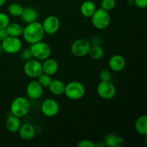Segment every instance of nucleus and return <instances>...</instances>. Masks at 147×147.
Instances as JSON below:
<instances>
[{"label": "nucleus", "instance_id": "nucleus-1", "mask_svg": "<svg viewBox=\"0 0 147 147\" xmlns=\"http://www.w3.org/2000/svg\"><path fill=\"white\" fill-rule=\"evenodd\" d=\"M44 30H43L42 23L37 21L29 23L23 28L22 37L24 41L28 44H34L42 40L45 37Z\"/></svg>", "mask_w": 147, "mask_h": 147}, {"label": "nucleus", "instance_id": "nucleus-2", "mask_svg": "<svg viewBox=\"0 0 147 147\" xmlns=\"http://www.w3.org/2000/svg\"><path fill=\"white\" fill-rule=\"evenodd\" d=\"M31 109L28 99L23 96H18L11 101L10 105V113L18 118L27 116Z\"/></svg>", "mask_w": 147, "mask_h": 147}, {"label": "nucleus", "instance_id": "nucleus-3", "mask_svg": "<svg viewBox=\"0 0 147 147\" xmlns=\"http://www.w3.org/2000/svg\"><path fill=\"white\" fill-rule=\"evenodd\" d=\"M64 94L70 100H80L86 94V87L80 81H70L65 85Z\"/></svg>", "mask_w": 147, "mask_h": 147}, {"label": "nucleus", "instance_id": "nucleus-4", "mask_svg": "<svg viewBox=\"0 0 147 147\" xmlns=\"http://www.w3.org/2000/svg\"><path fill=\"white\" fill-rule=\"evenodd\" d=\"M93 27L100 30H106L111 24V16L109 11L101 8L97 9L90 17Z\"/></svg>", "mask_w": 147, "mask_h": 147}, {"label": "nucleus", "instance_id": "nucleus-5", "mask_svg": "<svg viewBox=\"0 0 147 147\" xmlns=\"http://www.w3.org/2000/svg\"><path fill=\"white\" fill-rule=\"evenodd\" d=\"M30 50L32 54L33 58L40 61H43L48 58L51 55V48L50 45L42 40L32 44Z\"/></svg>", "mask_w": 147, "mask_h": 147}, {"label": "nucleus", "instance_id": "nucleus-6", "mask_svg": "<svg viewBox=\"0 0 147 147\" xmlns=\"http://www.w3.org/2000/svg\"><path fill=\"white\" fill-rule=\"evenodd\" d=\"M2 51L7 54H17L21 51L22 48V42L20 37L8 36L3 41L1 42Z\"/></svg>", "mask_w": 147, "mask_h": 147}, {"label": "nucleus", "instance_id": "nucleus-7", "mask_svg": "<svg viewBox=\"0 0 147 147\" xmlns=\"http://www.w3.org/2000/svg\"><path fill=\"white\" fill-rule=\"evenodd\" d=\"M91 47V44L86 39L80 38L75 40L71 45L70 51L72 54L77 57H83L88 55Z\"/></svg>", "mask_w": 147, "mask_h": 147}, {"label": "nucleus", "instance_id": "nucleus-8", "mask_svg": "<svg viewBox=\"0 0 147 147\" xmlns=\"http://www.w3.org/2000/svg\"><path fill=\"white\" fill-rule=\"evenodd\" d=\"M23 71L24 74L31 78H37L42 72V63L40 60L32 58L24 63L23 66Z\"/></svg>", "mask_w": 147, "mask_h": 147}, {"label": "nucleus", "instance_id": "nucleus-9", "mask_svg": "<svg viewBox=\"0 0 147 147\" xmlns=\"http://www.w3.org/2000/svg\"><path fill=\"white\" fill-rule=\"evenodd\" d=\"M97 93L104 100H111L116 96V88L111 81H100L97 86Z\"/></svg>", "mask_w": 147, "mask_h": 147}, {"label": "nucleus", "instance_id": "nucleus-10", "mask_svg": "<svg viewBox=\"0 0 147 147\" xmlns=\"http://www.w3.org/2000/svg\"><path fill=\"white\" fill-rule=\"evenodd\" d=\"M43 30L45 34L52 35L58 32L60 27V21L55 15H49L45 18L42 23Z\"/></svg>", "mask_w": 147, "mask_h": 147}, {"label": "nucleus", "instance_id": "nucleus-11", "mask_svg": "<svg viewBox=\"0 0 147 147\" xmlns=\"http://www.w3.org/2000/svg\"><path fill=\"white\" fill-rule=\"evenodd\" d=\"M41 112L46 117L52 118L55 116L60 110V106L56 100L53 98L45 99L40 106Z\"/></svg>", "mask_w": 147, "mask_h": 147}, {"label": "nucleus", "instance_id": "nucleus-12", "mask_svg": "<svg viewBox=\"0 0 147 147\" xmlns=\"http://www.w3.org/2000/svg\"><path fill=\"white\" fill-rule=\"evenodd\" d=\"M44 88L40 84L37 80H32L27 84L26 88V93L27 96L33 100L40 98L43 94Z\"/></svg>", "mask_w": 147, "mask_h": 147}, {"label": "nucleus", "instance_id": "nucleus-13", "mask_svg": "<svg viewBox=\"0 0 147 147\" xmlns=\"http://www.w3.org/2000/svg\"><path fill=\"white\" fill-rule=\"evenodd\" d=\"M126 59L121 55H113L109 60V68L111 71L116 72V73L122 71L126 67Z\"/></svg>", "mask_w": 147, "mask_h": 147}, {"label": "nucleus", "instance_id": "nucleus-14", "mask_svg": "<svg viewBox=\"0 0 147 147\" xmlns=\"http://www.w3.org/2000/svg\"><path fill=\"white\" fill-rule=\"evenodd\" d=\"M42 67L43 73L52 76L56 74L58 71L59 64L55 59L48 57L43 60V63H42Z\"/></svg>", "mask_w": 147, "mask_h": 147}, {"label": "nucleus", "instance_id": "nucleus-15", "mask_svg": "<svg viewBox=\"0 0 147 147\" xmlns=\"http://www.w3.org/2000/svg\"><path fill=\"white\" fill-rule=\"evenodd\" d=\"M18 133L23 140L30 141L35 136L36 130L34 126L30 123H23L20 126Z\"/></svg>", "mask_w": 147, "mask_h": 147}, {"label": "nucleus", "instance_id": "nucleus-16", "mask_svg": "<svg viewBox=\"0 0 147 147\" xmlns=\"http://www.w3.org/2000/svg\"><path fill=\"white\" fill-rule=\"evenodd\" d=\"M20 17L24 23L29 24L37 21L39 18V13L32 7H26L24 8Z\"/></svg>", "mask_w": 147, "mask_h": 147}, {"label": "nucleus", "instance_id": "nucleus-17", "mask_svg": "<svg viewBox=\"0 0 147 147\" xmlns=\"http://www.w3.org/2000/svg\"><path fill=\"white\" fill-rule=\"evenodd\" d=\"M21 125L22 123L20 118L17 117L11 113H9L7 116V119H6V128L11 133H17L18 132Z\"/></svg>", "mask_w": 147, "mask_h": 147}, {"label": "nucleus", "instance_id": "nucleus-18", "mask_svg": "<svg viewBox=\"0 0 147 147\" xmlns=\"http://www.w3.org/2000/svg\"><path fill=\"white\" fill-rule=\"evenodd\" d=\"M96 9H97L96 4L91 0H86L83 1L80 5V9L81 14L86 18H90Z\"/></svg>", "mask_w": 147, "mask_h": 147}, {"label": "nucleus", "instance_id": "nucleus-19", "mask_svg": "<svg viewBox=\"0 0 147 147\" xmlns=\"http://www.w3.org/2000/svg\"><path fill=\"white\" fill-rule=\"evenodd\" d=\"M49 90L55 96H61L64 94L65 84L63 81L59 79H54L48 87Z\"/></svg>", "mask_w": 147, "mask_h": 147}, {"label": "nucleus", "instance_id": "nucleus-20", "mask_svg": "<svg viewBox=\"0 0 147 147\" xmlns=\"http://www.w3.org/2000/svg\"><path fill=\"white\" fill-rule=\"evenodd\" d=\"M135 130L139 134L146 136L147 135V116L142 115L135 121Z\"/></svg>", "mask_w": 147, "mask_h": 147}, {"label": "nucleus", "instance_id": "nucleus-21", "mask_svg": "<svg viewBox=\"0 0 147 147\" xmlns=\"http://www.w3.org/2000/svg\"><path fill=\"white\" fill-rule=\"evenodd\" d=\"M23 28L24 27L19 23L10 22L8 26L6 27V30H7L9 36L20 37L22 35Z\"/></svg>", "mask_w": 147, "mask_h": 147}, {"label": "nucleus", "instance_id": "nucleus-22", "mask_svg": "<svg viewBox=\"0 0 147 147\" xmlns=\"http://www.w3.org/2000/svg\"><path fill=\"white\" fill-rule=\"evenodd\" d=\"M88 55L91 57L93 60H99L104 56V50L98 45H95L91 46L89 51Z\"/></svg>", "mask_w": 147, "mask_h": 147}, {"label": "nucleus", "instance_id": "nucleus-23", "mask_svg": "<svg viewBox=\"0 0 147 147\" xmlns=\"http://www.w3.org/2000/svg\"><path fill=\"white\" fill-rule=\"evenodd\" d=\"M24 7L18 3H11L8 7V12L12 17H20L22 13Z\"/></svg>", "mask_w": 147, "mask_h": 147}, {"label": "nucleus", "instance_id": "nucleus-24", "mask_svg": "<svg viewBox=\"0 0 147 147\" xmlns=\"http://www.w3.org/2000/svg\"><path fill=\"white\" fill-rule=\"evenodd\" d=\"M118 136L114 134H109L105 137L104 143L105 146L108 147H118L120 146L118 142Z\"/></svg>", "mask_w": 147, "mask_h": 147}, {"label": "nucleus", "instance_id": "nucleus-25", "mask_svg": "<svg viewBox=\"0 0 147 147\" xmlns=\"http://www.w3.org/2000/svg\"><path fill=\"white\" fill-rule=\"evenodd\" d=\"M52 80V76H49V75L46 74V73H42L41 75L38 76L37 78V81L40 83V84L42 86L43 88H48L49 86L51 83Z\"/></svg>", "mask_w": 147, "mask_h": 147}, {"label": "nucleus", "instance_id": "nucleus-26", "mask_svg": "<svg viewBox=\"0 0 147 147\" xmlns=\"http://www.w3.org/2000/svg\"><path fill=\"white\" fill-rule=\"evenodd\" d=\"M116 5V0H102L100 2V8L109 11V12L114 9Z\"/></svg>", "mask_w": 147, "mask_h": 147}, {"label": "nucleus", "instance_id": "nucleus-27", "mask_svg": "<svg viewBox=\"0 0 147 147\" xmlns=\"http://www.w3.org/2000/svg\"><path fill=\"white\" fill-rule=\"evenodd\" d=\"M9 23V16L6 13L0 12V28H6Z\"/></svg>", "mask_w": 147, "mask_h": 147}, {"label": "nucleus", "instance_id": "nucleus-28", "mask_svg": "<svg viewBox=\"0 0 147 147\" xmlns=\"http://www.w3.org/2000/svg\"><path fill=\"white\" fill-rule=\"evenodd\" d=\"M99 78L100 81H111L112 74L110 70L104 69L99 73Z\"/></svg>", "mask_w": 147, "mask_h": 147}, {"label": "nucleus", "instance_id": "nucleus-29", "mask_svg": "<svg viewBox=\"0 0 147 147\" xmlns=\"http://www.w3.org/2000/svg\"><path fill=\"white\" fill-rule=\"evenodd\" d=\"M20 58L24 62L30 60L33 58L32 54L31 51H30V48L29 49H24L22 51H20Z\"/></svg>", "mask_w": 147, "mask_h": 147}, {"label": "nucleus", "instance_id": "nucleus-30", "mask_svg": "<svg viewBox=\"0 0 147 147\" xmlns=\"http://www.w3.org/2000/svg\"><path fill=\"white\" fill-rule=\"evenodd\" d=\"M78 147H96V144L90 139H83L78 143Z\"/></svg>", "mask_w": 147, "mask_h": 147}, {"label": "nucleus", "instance_id": "nucleus-31", "mask_svg": "<svg viewBox=\"0 0 147 147\" xmlns=\"http://www.w3.org/2000/svg\"><path fill=\"white\" fill-rule=\"evenodd\" d=\"M134 4L138 8L145 9L147 7V0H134Z\"/></svg>", "mask_w": 147, "mask_h": 147}, {"label": "nucleus", "instance_id": "nucleus-32", "mask_svg": "<svg viewBox=\"0 0 147 147\" xmlns=\"http://www.w3.org/2000/svg\"><path fill=\"white\" fill-rule=\"evenodd\" d=\"M8 36V33L6 28H0V42L3 41Z\"/></svg>", "mask_w": 147, "mask_h": 147}, {"label": "nucleus", "instance_id": "nucleus-33", "mask_svg": "<svg viewBox=\"0 0 147 147\" xmlns=\"http://www.w3.org/2000/svg\"><path fill=\"white\" fill-rule=\"evenodd\" d=\"M6 2H7V0H0V7L4 5Z\"/></svg>", "mask_w": 147, "mask_h": 147}, {"label": "nucleus", "instance_id": "nucleus-34", "mask_svg": "<svg viewBox=\"0 0 147 147\" xmlns=\"http://www.w3.org/2000/svg\"><path fill=\"white\" fill-rule=\"evenodd\" d=\"M1 52H2V49H1V42H0V55L1 54Z\"/></svg>", "mask_w": 147, "mask_h": 147}]
</instances>
